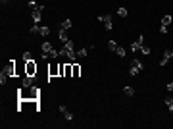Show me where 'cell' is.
<instances>
[{
  "instance_id": "6da1fadb",
  "label": "cell",
  "mask_w": 173,
  "mask_h": 129,
  "mask_svg": "<svg viewBox=\"0 0 173 129\" xmlns=\"http://www.w3.org/2000/svg\"><path fill=\"white\" fill-rule=\"evenodd\" d=\"M18 98L19 100H39L40 98V89L39 87H21L18 92Z\"/></svg>"
},
{
  "instance_id": "7a4b0ae2",
  "label": "cell",
  "mask_w": 173,
  "mask_h": 129,
  "mask_svg": "<svg viewBox=\"0 0 173 129\" xmlns=\"http://www.w3.org/2000/svg\"><path fill=\"white\" fill-rule=\"evenodd\" d=\"M142 70H144V64L139 58L131 60V64H129V75H137V73H141Z\"/></svg>"
},
{
  "instance_id": "3957f363",
  "label": "cell",
  "mask_w": 173,
  "mask_h": 129,
  "mask_svg": "<svg viewBox=\"0 0 173 129\" xmlns=\"http://www.w3.org/2000/svg\"><path fill=\"white\" fill-rule=\"evenodd\" d=\"M4 73L8 75V77H14V75H18V64H15V60H10L6 66V70H2Z\"/></svg>"
},
{
  "instance_id": "277c9868",
  "label": "cell",
  "mask_w": 173,
  "mask_h": 129,
  "mask_svg": "<svg viewBox=\"0 0 173 129\" xmlns=\"http://www.w3.org/2000/svg\"><path fill=\"white\" fill-rule=\"evenodd\" d=\"M98 21L104 25V29H106V31H112V27H114L112 15H98Z\"/></svg>"
},
{
  "instance_id": "5b68a950",
  "label": "cell",
  "mask_w": 173,
  "mask_h": 129,
  "mask_svg": "<svg viewBox=\"0 0 173 129\" xmlns=\"http://www.w3.org/2000/svg\"><path fill=\"white\" fill-rule=\"evenodd\" d=\"M37 64H35V60H31V62H25V75H31V77H35L37 75Z\"/></svg>"
},
{
  "instance_id": "8992f818",
  "label": "cell",
  "mask_w": 173,
  "mask_h": 129,
  "mask_svg": "<svg viewBox=\"0 0 173 129\" xmlns=\"http://www.w3.org/2000/svg\"><path fill=\"white\" fill-rule=\"evenodd\" d=\"M48 75H50V77L60 75V64H54V62H52L50 66H48Z\"/></svg>"
},
{
  "instance_id": "52a82bcc",
  "label": "cell",
  "mask_w": 173,
  "mask_h": 129,
  "mask_svg": "<svg viewBox=\"0 0 173 129\" xmlns=\"http://www.w3.org/2000/svg\"><path fill=\"white\" fill-rule=\"evenodd\" d=\"M43 10H44V6H40V8H37V10H33L31 18H33V21H35V23L40 21V18H43Z\"/></svg>"
},
{
  "instance_id": "ba28073f",
  "label": "cell",
  "mask_w": 173,
  "mask_h": 129,
  "mask_svg": "<svg viewBox=\"0 0 173 129\" xmlns=\"http://www.w3.org/2000/svg\"><path fill=\"white\" fill-rule=\"evenodd\" d=\"M173 58V50H169V48H167L166 52H163V56H162V60H160V66H166L167 62H169V60Z\"/></svg>"
},
{
  "instance_id": "9c48e42d",
  "label": "cell",
  "mask_w": 173,
  "mask_h": 129,
  "mask_svg": "<svg viewBox=\"0 0 173 129\" xmlns=\"http://www.w3.org/2000/svg\"><path fill=\"white\" fill-rule=\"evenodd\" d=\"M142 44H144V37L141 35V37H139L137 41H135L133 44H131V50H133V52H139V50H141V46H142Z\"/></svg>"
},
{
  "instance_id": "30bf717a",
  "label": "cell",
  "mask_w": 173,
  "mask_h": 129,
  "mask_svg": "<svg viewBox=\"0 0 173 129\" xmlns=\"http://www.w3.org/2000/svg\"><path fill=\"white\" fill-rule=\"evenodd\" d=\"M60 112H62V116H64L65 119H69V122H71V119H73V114H71V112H69V110H67V108H65V106H60Z\"/></svg>"
},
{
  "instance_id": "8fae6325",
  "label": "cell",
  "mask_w": 173,
  "mask_h": 129,
  "mask_svg": "<svg viewBox=\"0 0 173 129\" xmlns=\"http://www.w3.org/2000/svg\"><path fill=\"white\" fill-rule=\"evenodd\" d=\"M71 70H73V77H79V75H81V66L77 62L71 64Z\"/></svg>"
},
{
  "instance_id": "7c38bea8",
  "label": "cell",
  "mask_w": 173,
  "mask_h": 129,
  "mask_svg": "<svg viewBox=\"0 0 173 129\" xmlns=\"http://www.w3.org/2000/svg\"><path fill=\"white\" fill-rule=\"evenodd\" d=\"M64 77H73V70H71V64H65V70H64Z\"/></svg>"
},
{
  "instance_id": "4fadbf2b",
  "label": "cell",
  "mask_w": 173,
  "mask_h": 129,
  "mask_svg": "<svg viewBox=\"0 0 173 129\" xmlns=\"http://www.w3.org/2000/svg\"><path fill=\"white\" fill-rule=\"evenodd\" d=\"M71 25H73V21H71V19H64V21L60 23V29H62V31H65V29H69Z\"/></svg>"
},
{
  "instance_id": "5bb4252c",
  "label": "cell",
  "mask_w": 173,
  "mask_h": 129,
  "mask_svg": "<svg viewBox=\"0 0 173 129\" xmlns=\"http://www.w3.org/2000/svg\"><path fill=\"white\" fill-rule=\"evenodd\" d=\"M169 23H171V15H162L160 25H162V27H169Z\"/></svg>"
},
{
  "instance_id": "9a60e30c",
  "label": "cell",
  "mask_w": 173,
  "mask_h": 129,
  "mask_svg": "<svg viewBox=\"0 0 173 129\" xmlns=\"http://www.w3.org/2000/svg\"><path fill=\"white\" fill-rule=\"evenodd\" d=\"M89 50H90V48H89V46H86V48H81V50H77V60H81V58H85V56H86V54H89Z\"/></svg>"
},
{
  "instance_id": "2e32d148",
  "label": "cell",
  "mask_w": 173,
  "mask_h": 129,
  "mask_svg": "<svg viewBox=\"0 0 173 129\" xmlns=\"http://www.w3.org/2000/svg\"><path fill=\"white\" fill-rule=\"evenodd\" d=\"M23 87H35V85H33V77H31V75H25V77H23Z\"/></svg>"
},
{
  "instance_id": "e0dca14e",
  "label": "cell",
  "mask_w": 173,
  "mask_h": 129,
  "mask_svg": "<svg viewBox=\"0 0 173 129\" xmlns=\"http://www.w3.org/2000/svg\"><path fill=\"white\" fill-rule=\"evenodd\" d=\"M40 46H43V54H48V52L52 50V44L50 43H43Z\"/></svg>"
},
{
  "instance_id": "ac0fdd59",
  "label": "cell",
  "mask_w": 173,
  "mask_h": 129,
  "mask_svg": "<svg viewBox=\"0 0 173 129\" xmlns=\"http://www.w3.org/2000/svg\"><path fill=\"white\" fill-rule=\"evenodd\" d=\"M108 48H110V50H112V52H117V48H119V44H117V43H115V41H110V43H108Z\"/></svg>"
},
{
  "instance_id": "d6986e66",
  "label": "cell",
  "mask_w": 173,
  "mask_h": 129,
  "mask_svg": "<svg viewBox=\"0 0 173 129\" xmlns=\"http://www.w3.org/2000/svg\"><path fill=\"white\" fill-rule=\"evenodd\" d=\"M64 48H65L67 52H69V50H75V44H73V41H67V43L64 44Z\"/></svg>"
},
{
  "instance_id": "ffe728a7",
  "label": "cell",
  "mask_w": 173,
  "mask_h": 129,
  "mask_svg": "<svg viewBox=\"0 0 173 129\" xmlns=\"http://www.w3.org/2000/svg\"><path fill=\"white\" fill-rule=\"evenodd\" d=\"M39 35H43V37H48V35H50V29L43 25V27H40V33H39Z\"/></svg>"
},
{
  "instance_id": "44dd1931",
  "label": "cell",
  "mask_w": 173,
  "mask_h": 129,
  "mask_svg": "<svg viewBox=\"0 0 173 129\" xmlns=\"http://www.w3.org/2000/svg\"><path fill=\"white\" fill-rule=\"evenodd\" d=\"M21 58H23V62H31V60H33V54H31V52H23Z\"/></svg>"
},
{
  "instance_id": "7402d4cb",
  "label": "cell",
  "mask_w": 173,
  "mask_h": 129,
  "mask_svg": "<svg viewBox=\"0 0 173 129\" xmlns=\"http://www.w3.org/2000/svg\"><path fill=\"white\" fill-rule=\"evenodd\" d=\"M123 92H125L127 96H133L135 95V89L133 87H125V89H123Z\"/></svg>"
},
{
  "instance_id": "603a6c76",
  "label": "cell",
  "mask_w": 173,
  "mask_h": 129,
  "mask_svg": "<svg viewBox=\"0 0 173 129\" xmlns=\"http://www.w3.org/2000/svg\"><path fill=\"white\" fill-rule=\"evenodd\" d=\"M58 37H60V41H62V43H67V41H69L67 35H65V31H60V35H58Z\"/></svg>"
},
{
  "instance_id": "cb8c5ba5",
  "label": "cell",
  "mask_w": 173,
  "mask_h": 129,
  "mask_svg": "<svg viewBox=\"0 0 173 129\" xmlns=\"http://www.w3.org/2000/svg\"><path fill=\"white\" fill-rule=\"evenodd\" d=\"M29 8H31V10H37V8H40V4H37L35 0H31V2H29Z\"/></svg>"
},
{
  "instance_id": "d4e9b609",
  "label": "cell",
  "mask_w": 173,
  "mask_h": 129,
  "mask_svg": "<svg viewBox=\"0 0 173 129\" xmlns=\"http://www.w3.org/2000/svg\"><path fill=\"white\" fill-rule=\"evenodd\" d=\"M117 15L125 18V15H127V8H119V10H117Z\"/></svg>"
},
{
  "instance_id": "484cf974",
  "label": "cell",
  "mask_w": 173,
  "mask_h": 129,
  "mask_svg": "<svg viewBox=\"0 0 173 129\" xmlns=\"http://www.w3.org/2000/svg\"><path fill=\"white\" fill-rule=\"evenodd\" d=\"M141 50H142V54H146V56H148V54H150V52H152V50H150V46H144V44L141 46Z\"/></svg>"
},
{
  "instance_id": "4316f807",
  "label": "cell",
  "mask_w": 173,
  "mask_h": 129,
  "mask_svg": "<svg viewBox=\"0 0 173 129\" xmlns=\"http://www.w3.org/2000/svg\"><path fill=\"white\" fill-rule=\"evenodd\" d=\"M6 79H8V75H6V73H4V71H2V73H0V83H2V85H4V83H6Z\"/></svg>"
},
{
  "instance_id": "83f0119b",
  "label": "cell",
  "mask_w": 173,
  "mask_h": 129,
  "mask_svg": "<svg viewBox=\"0 0 173 129\" xmlns=\"http://www.w3.org/2000/svg\"><path fill=\"white\" fill-rule=\"evenodd\" d=\"M167 91H169V92H173V83H167Z\"/></svg>"
},
{
  "instance_id": "f1b7e54d",
  "label": "cell",
  "mask_w": 173,
  "mask_h": 129,
  "mask_svg": "<svg viewBox=\"0 0 173 129\" xmlns=\"http://www.w3.org/2000/svg\"><path fill=\"white\" fill-rule=\"evenodd\" d=\"M169 112H171V114H173V102L169 104Z\"/></svg>"
}]
</instances>
